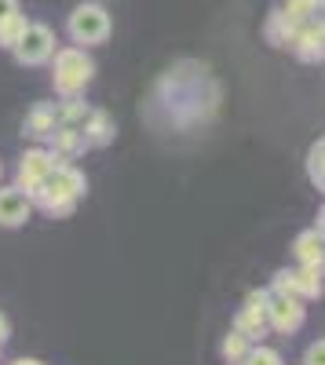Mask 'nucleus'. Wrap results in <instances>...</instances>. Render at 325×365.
<instances>
[{"mask_svg":"<svg viewBox=\"0 0 325 365\" xmlns=\"http://www.w3.org/2000/svg\"><path fill=\"white\" fill-rule=\"evenodd\" d=\"M84 190H88V179H84L81 168L55 165L48 172V179L41 182L33 194H29V201H33V208L48 212L51 220H66V216H73V208L84 197Z\"/></svg>","mask_w":325,"mask_h":365,"instance_id":"1","label":"nucleus"},{"mask_svg":"<svg viewBox=\"0 0 325 365\" xmlns=\"http://www.w3.org/2000/svg\"><path fill=\"white\" fill-rule=\"evenodd\" d=\"M48 63H51V84H55V91L63 99L81 96V91L92 84V77H96V63H92V55H88L84 48H58Z\"/></svg>","mask_w":325,"mask_h":365,"instance_id":"2","label":"nucleus"},{"mask_svg":"<svg viewBox=\"0 0 325 365\" xmlns=\"http://www.w3.org/2000/svg\"><path fill=\"white\" fill-rule=\"evenodd\" d=\"M110 11L103 4H96V0H84V4H77L66 19V34L73 44H84V48H92V44H103L110 37Z\"/></svg>","mask_w":325,"mask_h":365,"instance_id":"3","label":"nucleus"},{"mask_svg":"<svg viewBox=\"0 0 325 365\" xmlns=\"http://www.w3.org/2000/svg\"><path fill=\"white\" fill-rule=\"evenodd\" d=\"M11 55H15L19 66H44L48 58L55 55V34L44 22H26L19 44L11 48Z\"/></svg>","mask_w":325,"mask_h":365,"instance_id":"4","label":"nucleus"},{"mask_svg":"<svg viewBox=\"0 0 325 365\" xmlns=\"http://www.w3.org/2000/svg\"><path fill=\"white\" fill-rule=\"evenodd\" d=\"M274 296H296V299H321V263L296 267V270H278L271 282Z\"/></svg>","mask_w":325,"mask_h":365,"instance_id":"5","label":"nucleus"},{"mask_svg":"<svg viewBox=\"0 0 325 365\" xmlns=\"http://www.w3.org/2000/svg\"><path fill=\"white\" fill-rule=\"evenodd\" d=\"M267 303H271V289H252L242 303L238 318H234V329L245 332L249 340H263L267 336Z\"/></svg>","mask_w":325,"mask_h":365,"instance_id":"6","label":"nucleus"},{"mask_svg":"<svg viewBox=\"0 0 325 365\" xmlns=\"http://www.w3.org/2000/svg\"><path fill=\"white\" fill-rule=\"evenodd\" d=\"M304 322H307L304 299H296V296H274V292H271V303H267V329H271V332L292 336V332L304 329Z\"/></svg>","mask_w":325,"mask_h":365,"instance_id":"7","label":"nucleus"},{"mask_svg":"<svg viewBox=\"0 0 325 365\" xmlns=\"http://www.w3.org/2000/svg\"><path fill=\"white\" fill-rule=\"evenodd\" d=\"M58 161L51 158V150L44 146H33V150H26V154L19 158V172H15V187L26 190V194H33L41 182L48 179V172L55 168Z\"/></svg>","mask_w":325,"mask_h":365,"instance_id":"8","label":"nucleus"},{"mask_svg":"<svg viewBox=\"0 0 325 365\" xmlns=\"http://www.w3.org/2000/svg\"><path fill=\"white\" fill-rule=\"evenodd\" d=\"M29 216H33V201H29L26 190H19V187L0 190V227L19 230V227L29 223Z\"/></svg>","mask_w":325,"mask_h":365,"instance_id":"9","label":"nucleus"},{"mask_svg":"<svg viewBox=\"0 0 325 365\" xmlns=\"http://www.w3.org/2000/svg\"><path fill=\"white\" fill-rule=\"evenodd\" d=\"M321 41H325V29H321V19L318 22H307V26H300V34L292 37V51H296V58L300 63H311V66H318L321 58H325V48H321Z\"/></svg>","mask_w":325,"mask_h":365,"instance_id":"10","label":"nucleus"},{"mask_svg":"<svg viewBox=\"0 0 325 365\" xmlns=\"http://www.w3.org/2000/svg\"><path fill=\"white\" fill-rule=\"evenodd\" d=\"M48 143H51V158H55L58 165H70L73 158H81L84 150H88V143H84V132H77V128H66V125H55V132L48 135Z\"/></svg>","mask_w":325,"mask_h":365,"instance_id":"11","label":"nucleus"},{"mask_svg":"<svg viewBox=\"0 0 325 365\" xmlns=\"http://www.w3.org/2000/svg\"><path fill=\"white\" fill-rule=\"evenodd\" d=\"M81 132H84L88 150H103V146H110V143H113V135H117L113 117H110L106 110H96V106H92V113H88V120L81 125Z\"/></svg>","mask_w":325,"mask_h":365,"instance_id":"12","label":"nucleus"},{"mask_svg":"<svg viewBox=\"0 0 325 365\" xmlns=\"http://www.w3.org/2000/svg\"><path fill=\"white\" fill-rule=\"evenodd\" d=\"M292 252H296L300 267H314V263H325V234H321V216H318V227L304 230L296 237V245H292Z\"/></svg>","mask_w":325,"mask_h":365,"instance_id":"13","label":"nucleus"},{"mask_svg":"<svg viewBox=\"0 0 325 365\" xmlns=\"http://www.w3.org/2000/svg\"><path fill=\"white\" fill-rule=\"evenodd\" d=\"M58 125V113H55V103H37L33 110H29L26 125H22V135L29 139H48Z\"/></svg>","mask_w":325,"mask_h":365,"instance_id":"14","label":"nucleus"},{"mask_svg":"<svg viewBox=\"0 0 325 365\" xmlns=\"http://www.w3.org/2000/svg\"><path fill=\"white\" fill-rule=\"evenodd\" d=\"M285 15L289 26H307V22H318L321 19V0H285V4L278 8Z\"/></svg>","mask_w":325,"mask_h":365,"instance_id":"15","label":"nucleus"},{"mask_svg":"<svg viewBox=\"0 0 325 365\" xmlns=\"http://www.w3.org/2000/svg\"><path fill=\"white\" fill-rule=\"evenodd\" d=\"M307 179L314 190H325V139L321 135L307 146Z\"/></svg>","mask_w":325,"mask_h":365,"instance_id":"16","label":"nucleus"},{"mask_svg":"<svg viewBox=\"0 0 325 365\" xmlns=\"http://www.w3.org/2000/svg\"><path fill=\"white\" fill-rule=\"evenodd\" d=\"M249 347H252V340L245 336V332L230 329L227 336H223V344H220V354H223V361H227V365H238V361L249 354Z\"/></svg>","mask_w":325,"mask_h":365,"instance_id":"17","label":"nucleus"},{"mask_svg":"<svg viewBox=\"0 0 325 365\" xmlns=\"http://www.w3.org/2000/svg\"><path fill=\"white\" fill-rule=\"evenodd\" d=\"M296 34H300V29H296V26H289L282 11H274V15L267 19V41H271L274 48H289Z\"/></svg>","mask_w":325,"mask_h":365,"instance_id":"18","label":"nucleus"},{"mask_svg":"<svg viewBox=\"0 0 325 365\" xmlns=\"http://www.w3.org/2000/svg\"><path fill=\"white\" fill-rule=\"evenodd\" d=\"M22 29H26V19L15 11V15H8L4 22H0V48H15L19 44V37H22Z\"/></svg>","mask_w":325,"mask_h":365,"instance_id":"19","label":"nucleus"},{"mask_svg":"<svg viewBox=\"0 0 325 365\" xmlns=\"http://www.w3.org/2000/svg\"><path fill=\"white\" fill-rule=\"evenodd\" d=\"M238 365H285V361H282V354H278L274 347H263V344H259V347H249V354H245Z\"/></svg>","mask_w":325,"mask_h":365,"instance_id":"20","label":"nucleus"},{"mask_svg":"<svg viewBox=\"0 0 325 365\" xmlns=\"http://www.w3.org/2000/svg\"><path fill=\"white\" fill-rule=\"evenodd\" d=\"M304 365H325V340H311L307 351H304Z\"/></svg>","mask_w":325,"mask_h":365,"instance_id":"21","label":"nucleus"},{"mask_svg":"<svg viewBox=\"0 0 325 365\" xmlns=\"http://www.w3.org/2000/svg\"><path fill=\"white\" fill-rule=\"evenodd\" d=\"M8 340H11V322H8V314H0V347Z\"/></svg>","mask_w":325,"mask_h":365,"instance_id":"22","label":"nucleus"},{"mask_svg":"<svg viewBox=\"0 0 325 365\" xmlns=\"http://www.w3.org/2000/svg\"><path fill=\"white\" fill-rule=\"evenodd\" d=\"M19 11V0H0V22H4L8 15H15Z\"/></svg>","mask_w":325,"mask_h":365,"instance_id":"23","label":"nucleus"},{"mask_svg":"<svg viewBox=\"0 0 325 365\" xmlns=\"http://www.w3.org/2000/svg\"><path fill=\"white\" fill-rule=\"evenodd\" d=\"M11 365H44V361H37V358H19V361H11Z\"/></svg>","mask_w":325,"mask_h":365,"instance_id":"24","label":"nucleus"},{"mask_svg":"<svg viewBox=\"0 0 325 365\" xmlns=\"http://www.w3.org/2000/svg\"><path fill=\"white\" fill-rule=\"evenodd\" d=\"M0 175H4V165H0Z\"/></svg>","mask_w":325,"mask_h":365,"instance_id":"25","label":"nucleus"},{"mask_svg":"<svg viewBox=\"0 0 325 365\" xmlns=\"http://www.w3.org/2000/svg\"><path fill=\"white\" fill-rule=\"evenodd\" d=\"M0 351H4V347H0Z\"/></svg>","mask_w":325,"mask_h":365,"instance_id":"26","label":"nucleus"}]
</instances>
